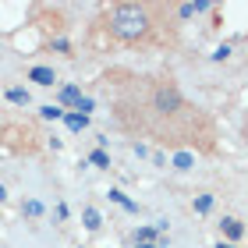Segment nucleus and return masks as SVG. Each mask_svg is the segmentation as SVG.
<instances>
[{
    "mask_svg": "<svg viewBox=\"0 0 248 248\" xmlns=\"http://www.w3.org/2000/svg\"><path fill=\"white\" fill-rule=\"evenodd\" d=\"M145 11L139 7V4H121V7H114V15H110V29L117 32L121 39H139L142 32H145Z\"/></svg>",
    "mask_w": 248,
    "mask_h": 248,
    "instance_id": "f257e3e1",
    "label": "nucleus"
},
{
    "mask_svg": "<svg viewBox=\"0 0 248 248\" xmlns=\"http://www.w3.org/2000/svg\"><path fill=\"white\" fill-rule=\"evenodd\" d=\"M29 78H32L36 85H53V82H57L53 67H32V71H29Z\"/></svg>",
    "mask_w": 248,
    "mask_h": 248,
    "instance_id": "f03ea898",
    "label": "nucleus"
},
{
    "mask_svg": "<svg viewBox=\"0 0 248 248\" xmlns=\"http://www.w3.org/2000/svg\"><path fill=\"white\" fill-rule=\"evenodd\" d=\"M57 99H61V103H64V107H75V103H78V99H82V89H78V85H64Z\"/></svg>",
    "mask_w": 248,
    "mask_h": 248,
    "instance_id": "7ed1b4c3",
    "label": "nucleus"
},
{
    "mask_svg": "<svg viewBox=\"0 0 248 248\" xmlns=\"http://www.w3.org/2000/svg\"><path fill=\"white\" fill-rule=\"evenodd\" d=\"M223 234H227L231 241H238L241 234H245V227H241V220H223Z\"/></svg>",
    "mask_w": 248,
    "mask_h": 248,
    "instance_id": "20e7f679",
    "label": "nucleus"
},
{
    "mask_svg": "<svg viewBox=\"0 0 248 248\" xmlns=\"http://www.w3.org/2000/svg\"><path fill=\"white\" fill-rule=\"evenodd\" d=\"M64 124L71 131H85V124H89V117H82V114H64Z\"/></svg>",
    "mask_w": 248,
    "mask_h": 248,
    "instance_id": "39448f33",
    "label": "nucleus"
},
{
    "mask_svg": "<svg viewBox=\"0 0 248 248\" xmlns=\"http://www.w3.org/2000/svg\"><path fill=\"white\" fill-rule=\"evenodd\" d=\"M7 99H11V103H18V107H25L29 103V89H21V85L7 89Z\"/></svg>",
    "mask_w": 248,
    "mask_h": 248,
    "instance_id": "423d86ee",
    "label": "nucleus"
},
{
    "mask_svg": "<svg viewBox=\"0 0 248 248\" xmlns=\"http://www.w3.org/2000/svg\"><path fill=\"white\" fill-rule=\"evenodd\" d=\"M82 220H85V227H89V231H99V227H103V217H99L96 209H85V213H82Z\"/></svg>",
    "mask_w": 248,
    "mask_h": 248,
    "instance_id": "0eeeda50",
    "label": "nucleus"
},
{
    "mask_svg": "<svg viewBox=\"0 0 248 248\" xmlns=\"http://www.w3.org/2000/svg\"><path fill=\"white\" fill-rule=\"evenodd\" d=\"M191 163H195V156H191V153H177V156H174V167H177V170H191Z\"/></svg>",
    "mask_w": 248,
    "mask_h": 248,
    "instance_id": "6e6552de",
    "label": "nucleus"
},
{
    "mask_svg": "<svg viewBox=\"0 0 248 248\" xmlns=\"http://www.w3.org/2000/svg\"><path fill=\"white\" fill-rule=\"evenodd\" d=\"M39 114L46 117V121H61V117H64V110H61V107H53V103H46V107L39 110Z\"/></svg>",
    "mask_w": 248,
    "mask_h": 248,
    "instance_id": "1a4fd4ad",
    "label": "nucleus"
},
{
    "mask_svg": "<svg viewBox=\"0 0 248 248\" xmlns=\"http://www.w3.org/2000/svg\"><path fill=\"white\" fill-rule=\"evenodd\" d=\"M110 199H114V202H117V206H124V209H135V202H131L128 195H124V191H117V188H114V191H110Z\"/></svg>",
    "mask_w": 248,
    "mask_h": 248,
    "instance_id": "9d476101",
    "label": "nucleus"
},
{
    "mask_svg": "<svg viewBox=\"0 0 248 248\" xmlns=\"http://www.w3.org/2000/svg\"><path fill=\"white\" fill-rule=\"evenodd\" d=\"M96 167H110V156H107V149H93V156H89Z\"/></svg>",
    "mask_w": 248,
    "mask_h": 248,
    "instance_id": "9b49d317",
    "label": "nucleus"
},
{
    "mask_svg": "<svg viewBox=\"0 0 248 248\" xmlns=\"http://www.w3.org/2000/svg\"><path fill=\"white\" fill-rule=\"evenodd\" d=\"M195 209H199V213H209V209H213V195H199V199H195Z\"/></svg>",
    "mask_w": 248,
    "mask_h": 248,
    "instance_id": "f8f14e48",
    "label": "nucleus"
},
{
    "mask_svg": "<svg viewBox=\"0 0 248 248\" xmlns=\"http://www.w3.org/2000/svg\"><path fill=\"white\" fill-rule=\"evenodd\" d=\"M153 238H156L153 227H139V245H153Z\"/></svg>",
    "mask_w": 248,
    "mask_h": 248,
    "instance_id": "ddd939ff",
    "label": "nucleus"
},
{
    "mask_svg": "<svg viewBox=\"0 0 248 248\" xmlns=\"http://www.w3.org/2000/svg\"><path fill=\"white\" fill-rule=\"evenodd\" d=\"M25 213H29V217H39V213H43V202L29 199V202H25Z\"/></svg>",
    "mask_w": 248,
    "mask_h": 248,
    "instance_id": "4468645a",
    "label": "nucleus"
},
{
    "mask_svg": "<svg viewBox=\"0 0 248 248\" xmlns=\"http://www.w3.org/2000/svg\"><path fill=\"white\" fill-rule=\"evenodd\" d=\"M213 57H217V61H227V57H231V46H220L217 53H213Z\"/></svg>",
    "mask_w": 248,
    "mask_h": 248,
    "instance_id": "2eb2a0df",
    "label": "nucleus"
},
{
    "mask_svg": "<svg viewBox=\"0 0 248 248\" xmlns=\"http://www.w3.org/2000/svg\"><path fill=\"white\" fill-rule=\"evenodd\" d=\"M191 7H195V15H202V11H209V0H195Z\"/></svg>",
    "mask_w": 248,
    "mask_h": 248,
    "instance_id": "dca6fc26",
    "label": "nucleus"
},
{
    "mask_svg": "<svg viewBox=\"0 0 248 248\" xmlns=\"http://www.w3.org/2000/svg\"><path fill=\"white\" fill-rule=\"evenodd\" d=\"M217 248H234V245H231V241H220V245H217Z\"/></svg>",
    "mask_w": 248,
    "mask_h": 248,
    "instance_id": "f3484780",
    "label": "nucleus"
},
{
    "mask_svg": "<svg viewBox=\"0 0 248 248\" xmlns=\"http://www.w3.org/2000/svg\"><path fill=\"white\" fill-rule=\"evenodd\" d=\"M4 199H7V191H4V185H0V202H4Z\"/></svg>",
    "mask_w": 248,
    "mask_h": 248,
    "instance_id": "a211bd4d",
    "label": "nucleus"
},
{
    "mask_svg": "<svg viewBox=\"0 0 248 248\" xmlns=\"http://www.w3.org/2000/svg\"><path fill=\"white\" fill-rule=\"evenodd\" d=\"M135 248H156V245H135Z\"/></svg>",
    "mask_w": 248,
    "mask_h": 248,
    "instance_id": "6ab92c4d",
    "label": "nucleus"
}]
</instances>
